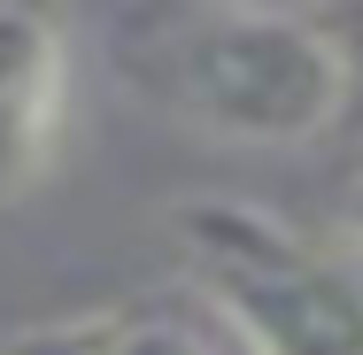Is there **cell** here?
I'll list each match as a JSON object with an SVG mask.
<instances>
[{"label":"cell","mask_w":363,"mask_h":355,"mask_svg":"<svg viewBox=\"0 0 363 355\" xmlns=\"http://www.w3.org/2000/svg\"><path fill=\"white\" fill-rule=\"evenodd\" d=\"M348 55L317 16L286 8H201L162 39V93L178 116L240 147H301L340 124Z\"/></svg>","instance_id":"obj_1"},{"label":"cell","mask_w":363,"mask_h":355,"mask_svg":"<svg viewBox=\"0 0 363 355\" xmlns=\"http://www.w3.org/2000/svg\"><path fill=\"white\" fill-rule=\"evenodd\" d=\"M170 232L247 355H363V286L255 201H178Z\"/></svg>","instance_id":"obj_2"},{"label":"cell","mask_w":363,"mask_h":355,"mask_svg":"<svg viewBox=\"0 0 363 355\" xmlns=\"http://www.w3.org/2000/svg\"><path fill=\"white\" fill-rule=\"evenodd\" d=\"M62 85H70L62 23L39 16V8L0 0V201L31 193L39 170L55 162Z\"/></svg>","instance_id":"obj_3"},{"label":"cell","mask_w":363,"mask_h":355,"mask_svg":"<svg viewBox=\"0 0 363 355\" xmlns=\"http://www.w3.org/2000/svg\"><path fill=\"white\" fill-rule=\"evenodd\" d=\"M101 355H217V348L170 309H108L101 317Z\"/></svg>","instance_id":"obj_4"},{"label":"cell","mask_w":363,"mask_h":355,"mask_svg":"<svg viewBox=\"0 0 363 355\" xmlns=\"http://www.w3.org/2000/svg\"><path fill=\"white\" fill-rule=\"evenodd\" d=\"M16 355H101V317H77V325H47L31 332Z\"/></svg>","instance_id":"obj_5"},{"label":"cell","mask_w":363,"mask_h":355,"mask_svg":"<svg viewBox=\"0 0 363 355\" xmlns=\"http://www.w3.org/2000/svg\"><path fill=\"white\" fill-rule=\"evenodd\" d=\"M340 232L363 247V170H356V186H348V201H340Z\"/></svg>","instance_id":"obj_6"}]
</instances>
